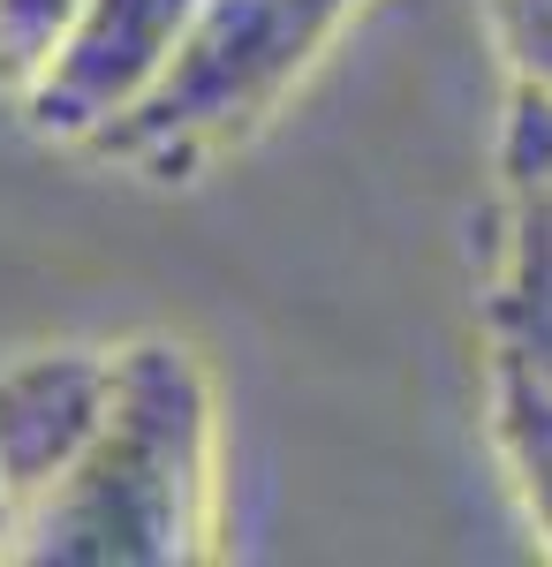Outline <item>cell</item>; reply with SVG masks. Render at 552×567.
Wrapping results in <instances>:
<instances>
[{
    "mask_svg": "<svg viewBox=\"0 0 552 567\" xmlns=\"http://www.w3.org/2000/svg\"><path fill=\"white\" fill-rule=\"evenodd\" d=\"M219 386L174 333L114 341V401L76 470L0 523L23 567H197L219 553Z\"/></svg>",
    "mask_w": 552,
    "mask_h": 567,
    "instance_id": "6da1fadb",
    "label": "cell"
},
{
    "mask_svg": "<svg viewBox=\"0 0 552 567\" xmlns=\"http://www.w3.org/2000/svg\"><path fill=\"white\" fill-rule=\"evenodd\" d=\"M84 0H0V99L16 106L69 45Z\"/></svg>",
    "mask_w": 552,
    "mask_h": 567,
    "instance_id": "52a82bcc",
    "label": "cell"
},
{
    "mask_svg": "<svg viewBox=\"0 0 552 567\" xmlns=\"http://www.w3.org/2000/svg\"><path fill=\"white\" fill-rule=\"evenodd\" d=\"M484 424H492V454L508 470L514 507L538 553L552 560V379L514 355H484Z\"/></svg>",
    "mask_w": 552,
    "mask_h": 567,
    "instance_id": "8992f818",
    "label": "cell"
},
{
    "mask_svg": "<svg viewBox=\"0 0 552 567\" xmlns=\"http://www.w3.org/2000/svg\"><path fill=\"white\" fill-rule=\"evenodd\" d=\"M364 8L371 0H197L167 76L91 136L84 159L160 189L205 182L296 106Z\"/></svg>",
    "mask_w": 552,
    "mask_h": 567,
    "instance_id": "7a4b0ae2",
    "label": "cell"
},
{
    "mask_svg": "<svg viewBox=\"0 0 552 567\" xmlns=\"http://www.w3.org/2000/svg\"><path fill=\"white\" fill-rule=\"evenodd\" d=\"M484 39L508 69V91L552 106V0H484Z\"/></svg>",
    "mask_w": 552,
    "mask_h": 567,
    "instance_id": "ba28073f",
    "label": "cell"
},
{
    "mask_svg": "<svg viewBox=\"0 0 552 567\" xmlns=\"http://www.w3.org/2000/svg\"><path fill=\"white\" fill-rule=\"evenodd\" d=\"M484 341L552 379V106L530 91H508L500 114Z\"/></svg>",
    "mask_w": 552,
    "mask_h": 567,
    "instance_id": "3957f363",
    "label": "cell"
},
{
    "mask_svg": "<svg viewBox=\"0 0 552 567\" xmlns=\"http://www.w3.org/2000/svg\"><path fill=\"white\" fill-rule=\"evenodd\" d=\"M190 8L197 0H84L69 45L53 53V69L16 99L23 130L61 144V152H84L91 136L114 130L167 76Z\"/></svg>",
    "mask_w": 552,
    "mask_h": 567,
    "instance_id": "277c9868",
    "label": "cell"
},
{
    "mask_svg": "<svg viewBox=\"0 0 552 567\" xmlns=\"http://www.w3.org/2000/svg\"><path fill=\"white\" fill-rule=\"evenodd\" d=\"M114 401V341H39L0 363V523L76 470Z\"/></svg>",
    "mask_w": 552,
    "mask_h": 567,
    "instance_id": "5b68a950",
    "label": "cell"
}]
</instances>
